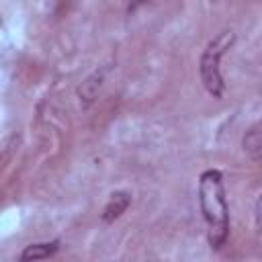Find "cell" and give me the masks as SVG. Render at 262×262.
Wrapping results in <instances>:
<instances>
[{
	"label": "cell",
	"instance_id": "cell-1",
	"mask_svg": "<svg viewBox=\"0 0 262 262\" xmlns=\"http://www.w3.org/2000/svg\"><path fill=\"white\" fill-rule=\"evenodd\" d=\"M199 203L209 227V244L221 248L227 237V203L219 170H205L199 180Z\"/></svg>",
	"mask_w": 262,
	"mask_h": 262
},
{
	"label": "cell",
	"instance_id": "cell-2",
	"mask_svg": "<svg viewBox=\"0 0 262 262\" xmlns=\"http://www.w3.org/2000/svg\"><path fill=\"white\" fill-rule=\"evenodd\" d=\"M233 33L231 31H223L219 33L205 49L203 57H201V78H203V86L207 88L209 94H213L215 98H221L223 94V78H221V70H219V59L221 55L229 49V45L233 43Z\"/></svg>",
	"mask_w": 262,
	"mask_h": 262
},
{
	"label": "cell",
	"instance_id": "cell-3",
	"mask_svg": "<svg viewBox=\"0 0 262 262\" xmlns=\"http://www.w3.org/2000/svg\"><path fill=\"white\" fill-rule=\"evenodd\" d=\"M127 207H129V194L123 192V190H121V192H113L111 199H108V203H106V207H104L102 219H104L106 223H111V221H115Z\"/></svg>",
	"mask_w": 262,
	"mask_h": 262
},
{
	"label": "cell",
	"instance_id": "cell-4",
	"mask_svg": "<svg viewBox=\"0 0 262 262\" xmlns=\"http://www.w3.org/2000/svg\"><path fill=\"white\" fill-rule=\"evenodd\" d=\"M55 252H57V242L33 244V246H27V250L20 254V260H41V258H49Z\"/></svg>",
	"mask_w": 262,
	"mask_h": 262
},
{
	"label": "cell",
	"instance_id": "cell-5",
	"mask_svg": "<svg viewBox=\"0 0 262 262\" xmlns=\"http://www.w3.org/2000/svg\"><path fill=\"white\" fill-rule=\"evenodd\" d=\"M244 149L250 154V158L252 160H260V154H262V137H260V127L258 125H254L248 133H246V137H244Z\"/></svg>",
	"mask_w": 262,
	"mask_h": 262
}]
</instances>
